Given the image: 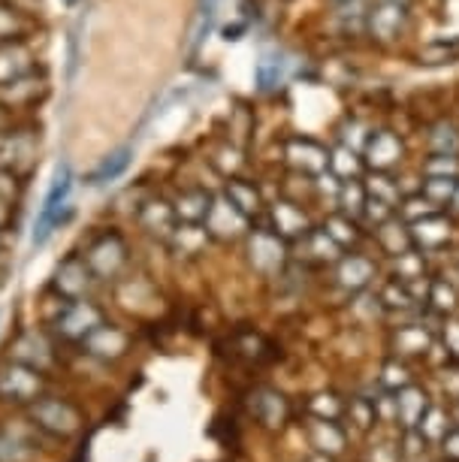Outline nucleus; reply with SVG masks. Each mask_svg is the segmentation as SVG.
<instances>
[{
    "mask_svg": "<svg viewBox=\"0 0 459 462\" xmlns=\"http://www.w3.org/2000/svg\"><path fill=\"white\" fill-rule=\"evenodd\" d=\"M70 194H73V170H70V163H60V167L55 170V179H51L49 194H46V199H42L40 215H37V226H33V245H46L51 230L67 221V215L73 212Z\"/></svg>",
    "mask_w": 459,
    "mask_h": 462,
    "instance_id": "f257e3e1",
    "label": "nucleus"
},
{
    "mask_svg": "<svg viewBox=\"0 0 459 462\" xmlns=\"http://www.w3.org/2000/svg\"><path fill=\"white\" fill-rule=\"evenodd\" d=\"M103 324V315L94 302L82 300H64L60 311L55 315V333L67 342H85L94 329Z\"/></svg>",
    "mask_w": 459,
    "mask_h": 462,
    "instance_id": "f03ea898",
    "label": "nucleus"
},
{
    "mask_svg": "<svg viewBox=\"0 0 459 462\" xmlns=\"http://www.w3.org/2000/svg\"><path fill=\"white\" fill-rule=\"evenodd\" d=\"M409 28V6L399 0H372L366 15V33L378 46L396 42Z\"/></svg>",
    "mask_w": 459,
    "mask_h": 462,
    "instance_id": "7ed1b4c3",
    "label": "nucleus"
},
{
    "mask_svg": "<svg viewBox=\"0 0 459 462\" xmlns=\"http://www.w3.org/2000/svg\"><path fill=\"white\" fill-rule=\"evenodd\" d=\"M85 263H88L94 278H115L127 263V245L118 233H100L97 239L91 242L88 251H85Z\"/></svg>",
    "mask_w": 459,
    "mask_h": 462,
    "instance_id": "20e7f679",
    "label": "nucleus"
},
{
    "mask_svg": "<svg viewBox=\"0 0 459 462\" xmlns=\"http://www.w3.org/2000/svg\"><path fill=\"white\" fill-rule=\"evenodd\" d=\"M363 161H366V170L393 172L405 161V143H402V136L396 134L393 127L372 130V136H369V143H366V152H363Z\"/></svg>",
    "mask_w": 459,
    "mask_h": 462,
    "instance_id": "39448f33",
    "label": "nucleus"
},
{
    "mask_svg": "<svg viewBox=\"0 0 459 462\" xmlns=\"http://www.w3.org/2000/svg\"><path fill=\"white\" fill-rule=\"evenodd\" d=\"M326 158H330V148L311 136H290L284 143V163L302 176H315V172L326 170Z\"/></svg>",
    "mask_w": 459,
    "mask_h": 462,
    "instance_id": "423d86ee",
    "label": "nucleus"
},
{
    "mask_svg": "<svg viewBox=\"0 0 459 462\" xmlns=\"http://www.w3.org/2000/svg\"><path fill=\"white\" fill-rule=\"evenodd\" d=\"M37 158V136L28 130H0V170L22 172Z\"/></svg>",
    "mask_w": 459,
    "mask_h": 462,
    "instance_id": "0eeeda50",
    "label": "nucleus"
},
{
    "mask_svg": "<svg viewBox=\"0 0 459 462\" xmlns=\"http://www.w3.org/2000/svg\"><path fill=\"white\" fill-rule=\"evenodd\" d=\"M251 217L248 215H242L236 206L230 203L227 194H221L218 197H212V206H209V215H206V230H209V236L215 239H236L239 233H245V226H248Z\"/></svg>",
    "mask_w": 459,
    "mask_h": 462,
    "instance_id": "6e6552de",
    "label": "nucleus"
},
{
    "mask_svg": "<svg viewBox=\"0 0 459 462\" xmlns=\"http://www.w3.org/2000/svg\"><path fill=\"white\" fill-rule=\"evenodd\" d=\"M91 269L85 263V257H67L60 260L55 269V278H51V287L60 300H82L85 293L91 291Z\"/></svg>",
    "mask_w": 459,
    "mask_h": 462,
    "instance_id": "1a4fd4ad",
    "label": "nucleus"
},
{
    "mask_svg": "<svg viewBox=\"0 0 459 462\" xmlns=\"http://www.w3.org/2000/svg\"><path fill=\"white\" fill-rule=\"evenodd\" d=\"M40 387H42L40 372L31 369V365L10 363L0 369V396L10 399V402H28V399H37Z\"/></svg>",
    "mask_w": 459,
    "mask_h": 462,
    "instance_id": "9d476101",
    "label": "nucleus"
},
{
    "mask_svg": "<svg viewBox=\"0 0 459 462\" xmlns=\"http://www.w3.org/2000/svg\"><path fill=\"white\" fill-rule=\"evenodd\" d=\"M31 417L42 430L55 435H70L79 430V414L73 405L60 402V399H37V405L31 408Z\"/></svg>",
    "mask_w": 459,
    "mask_h": 462,
    "instance_id": "9b49d317",
    "label": "nucleus"
},
{
    "mask_svg": "<svg viewBox=\"0 0 459 462\" xmlns=\"http://www.w3.org/2000/svg\"><path fill=\"white\" fill-rule=\"evenodd\" d=\"M33 64H37V55L24 40L0 42V85H10L33 73Z\"/></svg>",
    "mask_w": 459,
    "mask_h": 462,
    "instance_id": "f8f14e48",
    "label": "nucleus"
},
{
    "mask_svg": "<svg viewBox=\"0 0 459 462\" xmlns=\"http://www.w3.org/2000/svg\"><path fill=\"white\" fill-rule=\"evenodd\" d=\"M270 221L279 236H288V239L308 236V215L302 212V206L293 203V199H275L270 206Z\"/></svg>",
    "mask_w": 459,
    "mask_h": 462,
    "instance_id": "ddd939ff",
    "label": "nucleus"
},
{
    "mask_svg": "<svg viewBox=\"0 0 459 462\" xmlns=\"http://www.w3.org/2000/svg\"><path fill=\"white\" fill-rule=\"evenodd\" d=\"M42 94H46V79H42V76L37 79V73H28L10 85H0V106L22 109V106L37 103V97H42Z\"/></svg>",
    "mask_w": 459,
    "mask_h": 462,
    "instance_id": "4468645a",
    "label": "nucleus"
},
{
    "mask_svg": "<svg viewBox=\"0 0 459 462\" xmlns=\"http://www.w3.org/2000/svg\"><path fill=\"white\" fill-rule=\"evenodd\" d=\"M140 224H142V230L151 233V236L170 242L179 217H176V208H172V203H167V199H149V203L140 208Z\"/></svg>",
    "mask_w": 459,
    "mask_h": 462,
    "instance_id": "2eb2a0df",
    "label": "nucleus"
},
{
    "mask_svg": "<svg viewBox=\"0 0 459 462\" xmlns=\"http://www.w3.org/2000/svg\"><path fill=\"white\" fill-rule=\"evenodd\" d=\"M13 363L31 365V369L42 372V369H49V363H51V347L40 333H22L13 342Z\"/></svg>",
    "mask_w": 459,
    "mask_h": 462,
    "instance_id": "dca6fc26",
    "label": "nucleus"
},
{
    "mask_svg": "<svg viewBox=\"0 0 459 462\" xmlns=\"http://www.w3.org/2000/svg\"><path fill=\"white\" fill-rule=\"evenodd\" d=\"M209 206H212V194L206 188H185L176 199H172L176 217L179 221H188V224H203L206 215H209Z\"/></svg>",
    "mask_w": 459,
    "mask_h": 462,
    "instance_id": "f3484780",
    "label": "nucleus"
},
{
    "mask_svg": "<svg viewBox=\"0 0 459 462\" xmlns=\"http://www.w3.org/2000/svg\"><path fill=\"white\" fill-rule=\"evenodd\" d=\"M224 194H227L230 203L236 206L242 215H248V217L260 215V208H263V194H260V188L251 179H242V176L227 179V185H224Z\"/></svg>",
    "mask_w": 459,
    "mask_h": 462,
    "instance_id": "a211bd4d",
    "label": "nucleus"
},
{
    "mask_svg": "<svg viewBox=\"0 0 459 462\" xmlns=\"http://www.w3.org/2000/svg\"><path fill=\"white\" fill-rule=\"evenodd\" d=\"M82 345L88 347V354L100 356V360H115V356L124 354L127 338H124V333H121V329L109 327V324H100L88 338H85Z\"/></svg>",
    "mask_w": 459,
    "mask_h": 462,
    "instance_id": "6ab92c4d",
    "label": "nucleus"
},
{
    "mask_svg": "<svg viewBox=\"0 0 459 462\" xmlns=\"http://www.w3.org/2000/svg\"><path fill=\"white\" fill-rule=\"evenodd\" d=\"M363 185H366V194L381 199V203L399 208L402 203V188H399V176H393V172H384V170H366V176H363Z\"/></svg>",
    "mask_w": 459,
    "mask_h": 462,
    "instance_id": "aec40b11",
    "label": "nucleus"
},
{
    "mask_svg": "<svg viewBox=\"0 0 459 462\" xmlns=\"http://www.w3.org/2000/svg\"><path fill=\"white\" fill-rule=\"evenodd\" d=\"M326 167H330L342 181H351V179H363V176H366V161H363V154L351 152V148H344L339 143L330 148Z\"/></svg>",
    "mask_w": 459,
    "mask_h": 462,
    "instance_id": "412c9836",
    "label": "nucleus"
},
{
    "mask_svg": "<svg viewBox=\"0 0 459 462\" xmlns=\"http://www.w3.org/2000/svg\"><path fill=\"white\" fill-rule=\"evenodd\" d=\"M372 130H375V127H372L369 121H363L360 116H344L339 121V127H335V143L351 148V152L363 154V152H366V143H369Z\"/></svg>",
    "mask_w": 459,
    "mask_h": 462,
    "instance_id": "4be33fe9",
    "label": "nucleus"
},
{
    "mask_svg": "<svg viewBox=\"0 0 459 462\" xmlns=\"http://www.w3.org/2000/svg\"><path fill=\"white\" fill-rule=\"evenodd\" d=\"M427 154H459V127L454 121H436V125H429Z\"/></svg>",
    "mask_w": 459,
    "mask_h": 462,
    "instance_id": "5701e85b",
    "label": "nucleus"
},
{
    "mask_svg": "<svg viewBox=\"0 0 459 462\" xmlns=\"http://www.w3.org/2000/svg\"><path fill=\"white\" fill-rule=\"evenodd\" d=\"M212 167L218 170L224 179H236L239 172L245 170V148L227 139V143H221L212 152Z\"/></svg>",
    "mask_w": 459,
    "mask_h": 462,
    "instance_id": "b1692460",
    "label": "nucleus"
},
{
    "mask_svg": "<svg viewBox=\"0 0 459 462\" xmlns=\"http://www.w3.org/2000/svg\"><path fill=\"white\" fill-rule=\"evenodd\" d=\"M31 31V19L22 10H15L13 4L0 0V42L24 40V33Z\"/></svg>",
    "mask_w": 459,
    "mask_h": 462,
    "instance_id": "393cba45",
    "label": "nucleus"
},
{
    "mask_svg": "<svg viewBox=\"0 0 459 462\" xmlns=\"http://www.w3.org/2000/svg\"><path fill=\"white\" fill-rule=\"evenodd\" d=\"M366 199H369V194H366L363 179H351V181H342V190H339V197H335V203H339L342 215H351V217H357V221H360Z\"/></svg>",
    "mask_w": 459,
    "mask_h": 462,
    "instance_id": "a878e982",
    "label": "nucleus"
},
{
    "mask_svg": "<svg viewBox=\"0 0 459 462\" xmlns=\"http://www.w3.org/2000/svg\"><path fill=\"white\" fill-rule=\"evenodd\" d=\"M127 163H130V148H118V152H112L109 158L100 161V167L88 176V185H109V181H115L127 170Z\"/></svg>",
    "mask_w": 459,
    "mask_h": 462,
    "instance_id": "bb28decb",
    "label": "nucleus"
},
{
    "mask_svg": "<svg viewBox=\"0 0 459 462\" xmlns=\"http://www.w3.org/2000/svg\"><path fill=\"white\" fill-rule=\"evenodd\" d=\"M420 64H450L459 58V37L456 40H432L418 51Z\"/></svg>",
    "mask_w": 459,
    "mask_h": 462,
    "instance_id": "cd10ccee",
    "label": "nucleus"
},
{
    "mask_svg": "<svg viewBox=\"0 0 459 462\" xmlns=\"http://www.w3.org/2000/svg\"><path fill=\"white\" fill-rule=\"evenodd\" d=\"M420 176L459 179V154H427L420 163Z\"/></svg>",
    "mask_w": 459,
    "mask_h": 462,
    "instance_id": "c85d7f7f",
    "label": "nucleus"
},
{
    "mask_svg": "<svg viewBox=\"0 0 459 462\" xmlns=\"http://www.w3.org/2000/svg\"><path fill=\"white\" fill-rule=\"evenodd\" d=\"M436 212H441V206H436L427 194H420V190L402 197V203H399V215L411 224L420 221V217H427V215H436Z\"/></svg>",
    "mask_w": 459,
    "mask_h": 462,
    "instance_id": "c756f323",
    "label": "nucleus"
},
{
    "mask_svg": "<svg viewBox=\"0 0 459 462\" xmlns=\"http://www.w3.org/2000/svg\"><path fill=\"white\" fill-rule=\"evenodd\" d=\"M459 179H438V176H423L420 179V194H427L436 206H450L454 199Z\"/></svg>",
    "mask_w": 459,
    "mask_h": 462,
    "instance_id": "7c9ffc66",
    "label": "nucleus"
},
{
    "mask_svg": "<svg viewBox=\"0 0 459 462\" xmlns=\"http://www.w3.org/2000/svg\"><path fill=\"white\" fill-rule=\"evenodd\" d=\"M411 226H414V236H418L420 242H438L450 233V224L438 212L420 217V221H414Z\"/></svg>",
    "mask_w": 459,
    "mask_h": 462,
    "instance_id": "2f4dec72",
    "label": "nucleus"
},
{
    "mask_svg": "<svg viewBox=\"0 0 459 462\" xmlns=\"http://www.w3.org/2000/svg\"><path fill=\"white\" fill-rule=\"evenodd\" d=\"M324 230L335 239V245H344V242L357 239V217H351V215H333V217H326Z\"/></svg>",
    "mask_w": 459,
    "mask_h": 462,
    "instance_id": "473e14b6",
    "label": "nucleus"
},
{
    "mask_svg": "<svg viewBox=\"0 0 459 462\" xmlns=\"http://www.w3.org/2000/svg\"><path fill=\"white\" fill-rule=\"evenodd\" d=\"M393 212H396L393 206H387V203H381V199L369 197V199H366V206H363V215H360V221H369V224L381 226V224L387 221V217H393Z\"/></svg>",
    "mask_w": 459,
    "mask_h": 462,
    "instance_id": "72a5a7b5",
    "label": "nucleus"
},
{
    "mask_svg": "<svg viewBox=\"0 0 459 462\" xmlns=\"http://www.w3.org/2000/svg\"><path fill=\"white\" fill-rule=\"evenodd\" d=\"M19 172H13V170H0V199L4 203H13L15 197H19Z\"/></svg>",
    "mask_w": 459,
    "mask_h": 462,
    "instance_id": "f704fd0d",
    "label": "nucleus"
},
{
    "mask_svg": "<svg viewBox=\"0 0 459 462\" xmlns=\"http://www.w3.org/2000/svg\"><path fill=\"white\" fill-rule=\"evenodd\" d=\"M13 127V109L0 106V130H10Z\"/></svg>",
    "mask_w": 459,
    "mask_h": 462,
    "instance_id": "c9c22d12",
    "label": "nucleus"
},
{
    "mask_svg": "<svg viewBox=\"0 0 459 462\" xmlns=\"http://www.w3.org/2000/svg\"><path fill=\"white\" fill-rule=\"evenodd\" d=\"M450 208L459 212V181H456V190H454V199H450Z\"/></svg>",
    "mask_w": 459,
    "mask_h": 462,
    "instance_id": "e433bc0d",
    "label": "nucleus"
},
{
    "mask_svg": "<svg viewBox=\"0 0 459 462\" xmlns=\"http://www.w3.org/2000/svg\"><path fill=\"white\" fill-rule=\"evenodd\" d=\"M64 4H70V6H73V4H76V0H64Z\"/></svg>",
    "mask_w": 459,
    "mask_h": 462,
    "instance_id": "4c0bfd02",
    "label": "nucleus"
},
{
    "mask_svg": "<svg viewBox=\"0 0 459 462\" xmlns=\"http://www.w3.org/2000/svg\"><path fill=\"white\" fill-rule=\"evenodd\" d=\"M0 203H4V199H0ZM0 215H4V206H0Z\"/></svg>",
    "mask_w": 459,
    "mask_h": 462,
    "instance_id": "58836bf2",
    "label": "nucleus"
}]
</instances>
